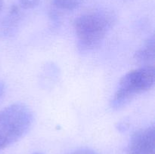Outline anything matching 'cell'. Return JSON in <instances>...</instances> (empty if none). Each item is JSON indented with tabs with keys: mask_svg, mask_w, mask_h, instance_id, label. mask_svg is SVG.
<instances>
[{
	"mask_svg": "<svg viewBox=\"0 0 155 154\" xmlns=\"http://www.w3.org/2000/svg\"><path fill=\"white\" fill-rule=\"evenodd\" d=\"M21 20V12L16 6H13L0 21V32L4 36H12L18 29Z\"/></svg>",
	"mask_w": 155,
	"mask_h": 154,
	"instance_id": "obj_5",
	"label": "cell"
},
{
	"mask_svg": "<svg viewBox=\"0 0 155 154\" xmlns=\"http://www.w3.org/2000/svg\"><path fill=\"white\" fill-rule=\"evenodd\" d=\"M2 5H3L2 0H0V11H1L2 8Z\"/></svg>",
	"mask_w": 155,
	"mask_h": 154,
	"instance_id": "obj_11",
	"label": "cell"
},
{
	"mask_svg": "<svg viewBox=\"0 0 155 154\" xmlns=\"http://www.w3.org/2000/svg\"><path fill=\"white\" fill-rule=\"evenodd\" d=\"M20 5L26 9L33 8L39 3L40 0H18Z\"/></svg>",
	"mask_w": 155,
	"mask_h": 154,
	"instance_id": "obj_8",
	"label": "cell"
},
{
	"mask_svg": "<svg viewBox=\"0 0 155 154\" xmlns=\"http://www.w3.org/2000/svg\"><path fill=\"white\" fill-rule=\"evenodd\" d=\"M83 0H52V6L58 12L71 11L81 5Z\"/></svg>",
	"mask_w": 155,
	"mask_h": 154,
	"instance_id": "obj_7",
	"label": "cell"
},
{
	"mask_svg": "<svg viewBox=\"0 0 155 154\" xmlns=\"http://www.w3.org/2000/svg\"><path fill=\"white\" fill-rule=\"evenodd\" d=\"M70 154H97L95 151L90 149H86V148H83V149H79L77 150L74 151Z\"/></svg>",
	"mask_w": 155,
	"mask_h": 154,
	"instance_id": "obj_9",
	"label": "cell"
},
{
	"mask_svg": "<svg viewBox=\"0 0 155 154\" xmlns=\"http://www.w3.org/2000/svg\"><path fill=\"white\" fill-rule=\"evenodd\" d=\"M154 68L151 66H145L127 72L120 79L110 100V107L114 110H119L136 96L150 90L154 86Z\"/></svg>",
	"mask_w": 155,
	"mask_h": 154,
	"instance_id": "obj_3",
	"label": "cell"
},
{
	"mask_svg": "<svg viewBox=\"0 0 155 154\" xmlns=\"http://www.w3.org/2000/svg\"><path fill=\"white\" fill-rule=\"evenodd\" d=\"M155 134L154 126L136 131L130 140L129 154H154Z\"/></svg>",
	"mask_w": 155,
	"mask_h": 154,
	"instance_id": "obj_4",
	"label": "cell"
},
{
	"mask_svg": "<svg viewBox=\"0 0 155 154\" xmlns=\"http://www.w3.org/2000/svg\"><path fill=\"white\" fill-rule=\"evenodd\" d=\"M33 154H43L42 153V152H33Z\"/></svg>",
	"mask_w": 155,
	"mask_h": 154,
	"instance_id": "obj_12",
	"label": "cell"
},
{
	"mask_svg": "<svg viewBox=\"0 0 155 154\" xmlns=\"http://www.w3.org/2000/svg\"><path fill=\"white\" fill-rule=\"evenodd\" d=\"M4 90H5L4 84H3L2 82L0 81V98H1V97L2 96L3 92H4Z\"/></svg>",
	"mask_w": 155,
	"mask_h": 154,
	"instance_id": "obj_10",
	"label": "cell"
},
{
	"mask_svg": "<svg viewBox=\"0 0 155 154\" xmlns=\"http://www.w3.org/2000/svg\"><path fill=\"white\" fill-rule=\"evenodd\" d=\"M33 122L32 110L21 103L11 104L0 110V149L24 137Z\"/></svg>",
	"mask_w": 155,
	"mask_h": 154,
	"instance_id": "obj_2",
	"label": "cell"
},
{
	"mask_svg": "<svg viewBox=\"0 0 155 154\" xmlns=\"http://www.w3.org/2000/svg\"><path fill=\"white\" fill-rule=\"evenodd\" d=\"M114 23V14L107 10L93 11L77 17L74 29L78 49L88 52L98 48Z\"/></svg>",
	"mask_w": 155,
	"mask_h": 154,
	"instance_id": "obj_1",
	"label": "cell"
},
{
	"mask_svg": "<svg viewBox=\"0 0 155 154\" xmlns=\"http://www.w3.org/2000/svg\"><path fill=\"white\" fill-rule=\"evenodd\" d=\"M135 58L137 61L143 63H148L154 60V38L151 36L145 44L136 51Z\"/></svg>",
	"mask_w": 155,
	"mask_h": 154,
	"instance_id": "obj_6",
	"label": "cell"
}]
</instances>
